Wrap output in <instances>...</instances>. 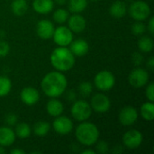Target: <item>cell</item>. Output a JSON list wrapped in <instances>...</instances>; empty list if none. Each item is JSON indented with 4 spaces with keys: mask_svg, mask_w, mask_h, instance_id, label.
I'll return each instance as SVG.
<instances>
[{
    "mask_svg": "<svg viewBox=\"0 0 154 154\" xmlns=\"http://www.w3.org/2000/svg\"><path fill=\"white\" fill-rule=\"evenodd\" d=\"M132 62L135 65V66H140L143 62V56L142 53L140 52H134L132 55Z\"/></svg>",
    "mask_w": 154,
    "mask_h": 154,
    "instance_id": "35",
    "label": "cell"
},
{
    "mask_svg": "<svg viewBox=\"0 0 154 154\" xmlns=\"http://www.w3.org/2000/svg\"><path fill=\"white\" fill-rule=\"evenodd\" d=\"M143 142V135L140 131L136 129L129 130L123 135V144L129 150H135L139 148Z\"/></svg>",
    "mask_w": 154,
    "mask_h": 154,
    "instance_id": "10",
    "label": "cell"
},
{
    "mask_svg": "<svg viewBox=\"0 0 154 154\" xmlns=\"http://www.w3.org/2000/svg\"><path fill=\"white\" fill-rule=\"evenodd\" d=\"M5 153V150L4 149L3 146H0V154H4Z\"/></svg>",
    "mask_w": 154,
    "mask_h": 154,
    "instance_id": "43",
    "label": "cell"
},
{
    "mask_svg": "<svg viewBox=\"0 0 154 154\" xmlns=\"http://www.w3.org/2000/svg\"><path fill=\"white\" fill-rule=\"evenodd\" d=\"M91 1H98V0H91Z\"/></svg>",
    "mask_w": 154,
    "mask_h": 154,
    "instance_id": "45",
    "label": "cell"
},
{
    "mask_svg": "<svg viewBox=\"0 0 154 154\" xmlns=\"http://www.w3.org/2000/svg\"><path fill=\"white\" fill-rule=\"evenodd\" d=\"M138 111L135 107L127 106L123 107L118 115V119L121 125L125 126H130L133 125L137 120H138Z\"/></svg>",
    "mask_w": 154,
    "mask_h": 154,
    "instance_id": "12",
    "label": "cell"
},
{
    "mask_svg": "<svg viewBox=\"0 0 154 154\" xmlns=\"http://www.w3.org/2000/svg\"><path fill=\"white\" fill-rule=\"evenodd\" d=\"M90 106L92 111H95L98 114H105L107 113L111 108V101L105 94L97 93L91 97Z\"/></svg>",
    "mask_w": 154,
    "mask_h": 154,
    "instance_id": "9",
    "label": "cell"
},
{
    "mask_svg": "<svg viewBox=\"0 0 154 154\" xmlns=\"http://www.w3.org/2000/svg\"><path fill=\"white\" fill-rule=\"evenodd\" d=\"M46 111L49 116L52 117H57L63 113L64 106L59 99L51 98L46 104Z\"/></svg>",
    "mask_w": 154,
    "mask_h": 154,
    "instance_id": "18",
    "label": "cell"
},
{
    "mask_svg": "<svg viewBox=\"0 0 154 154\" xmlns=\"http://www.w3.org/2000/svg\"><path fill=\"white\" fill-rule=\"evenodd\" d=\"M147 66L150 69L153 70L154 69V57H150L147 60Z\"/></svg>",
    "mask_w": 154,
    "mask_h": 154,
    "instance_id": "38",
    "label": "cell"
},
{
    "mask_svg": "<svg viewBox=\"0 0 154 154\" xmlns=\"http://www.w3.org/2000/svg\"><path fill=\"white\" fill-rule=\"evenodd\" d=\"M68 79L63 72L55 70L47 73L42 79L41 88L43 93L50 98L60 97L67 89Z\"/></svg>",
    "mask_w": 154,
    "mask_h": 154,
    "instance_id": "1",
    "label": "cell"
},
{
    "mask_svg": "<svg viewBox=\"0 0 154 154\" xmlns=\"http://www.w3.org/2000/svg\"><path fill=\"white\" fill-rule=\"evenodd\" d=\"M113 153L115 154H120L123 152V149H122V146L121 145H118V146H116L114 149H113Z\"/></svg>",
    "mask_w": 154,
    "mask_h": 154,
    "instance_id": "39",
    "label": "cell"
},
{
    "mask_svg": "<svg viewBox=\"0 0 154 154\" xmlns=\"http://www.w3.org/2000/svg\"><path fill=\"white\" fill-rule=\"evenodd\" d=\"M33 10L40 14H46L52 11L54 7L53 0H33Z\"/></svg>",
    "mask_w": 154,
    "mask_h": 154,
    "instance_id": "19",
    "label": "cell"
},
{
    "mask_svg": "<svg viewBox=\"0 0 154 154\" xmlns=\"http://www.w3.org/2000/svg\"><path fill=\"white\" fill-rule=\"evenodd\" d=\"M95 144H96V152L106 154L109 152V145L106 141H97Z\"/></svg>",
    "mask_w": 154,
    "mask_h": 154,
    "instance_id": "31",
    "label": "cell"
},
{
    "mask_svg": "<svg viewBox=\"0 0 154 154\" xmlns=\"http://www.w3.org/2000/svg\"><path fill=\"white\" fill-rule=\"evenodd\" d=\"M126 1H129V2H133L134 0H126Z\"/></svg>",
    "mask_w": 154,
    "mask_h": 154,
    "instance_id": "44",
    "label": "cell"
},
{
    "mask_svg": "<svg viewBox=\"0 0 154 154\" xmlns=\"http://www.w3.org/2000/svg\"><path fill=\"white\" fill-rule=\"evenodd\" d=\"M21 101L29 106H34L40 100V93L39 91L32 87H26L23 88L20 93Z\"/></svg>",
    "mask_w": 154,
    "mask_h": 154,
    "instance_id": "14",
    "label": "cell"
},
{
    "mask_svg": "<svg viewBox=\"0 0 154 154\" xmlns=\"http://www.w3.org/2000/svg\"><path fill=\"white\" fill-rule=\"evenodd\" d=\"M132 32L136 36H142L146 32V25L143 21H136L131 27Z\"/></svg>",
    "mask_w": 154,
    "mask_h": 154,
    "instance_id": "30",
    "label": "cell"
},
{
    "mask_svg": "<svg viewBox=\"0 0 154 154\" xmlns=\"http://www.w3.org/2000/svg\"><path fill=\"white\" fill-rule=\"evenodd\" d=\"M69 17V13L64 8H59L53 13V20L59 24H62L68 21Z\"/></svg>",
    "mask_w": 154,
    "mask_h": 154,
    "instance_id": "28",
    "label": "cell"
},
{
    "mask_svg": "<svg viewBox=\"0 0 154 154\" xmlns=\"http://www.w3.org/2000/svg\"><path fill=\"white\" fill-rule=\"evenodd\" d=\"M16 135L10 126L0 127V146L8 147L15 142Z\"/></svg>",
    "mask_w": 154,
    "mask_h": 154,
    "instance_id": "17",
    "label": "cell"
},
{
    "mask_svg": "<svg viewBox=\"0 0 154 154\" xmlns=\"http://www.w3.org/2000/svg\"><path fill=\"white\" fill-rule=\"evenodd\" d=\"M88 6V0H68L69 10L73 14H80Z\"/></svg>",
    "mask_w": 154,
    "mask_h": 154,
    "instance_id": "23",
    "label": "cell"
},
{
    "mask_svg": "<svg viewBox=\"0 0 154 154\" xmlns=\"http://www.w3.org/2000/svg\"><path fill=\"white\" fill-rule=\"evenodd\" d=\"M52 67L60 72L70 70L75 65V56L68 47L59 46L54 49L50 56Z\"/></svg>",
    "mask_w": 154,
    "mask_h": 154,
    "instance_id": "2",
    "label": "cell"
},
{
    "mask_svg": "<svg viewBox=\"0 0 154 154\" xmlns=\"http://www.w3.org/2000/svg\"><path fill=\"white\" fill-rule=\"evenodd\" d=\"M54 2L59 5H63L68 2V0H54Z\"/></svg>",
    "mask_w": 154,
    "mask_h": 154,
    "instance_id": "42",
    "label": "cell"
},
{
    "mask_svg": "<svg viewBox=\"0 0 154 154\" xmlns=\"http://www.w3.org/2000/svg\"><path fill=\"white\" fill-rule=\"evenodd\" d=\"M17 121H18V116L13 113L7 114L5 118V122L8 126H14L17 124Z\"/></svg>",
    "mask_w": 154,
    "mask_h": 154,
    "instance_id": "32",
    "label": "cell"
},
{
    "mask_svg": "<svg viewBox=\"0 0 154 154\" xmlns=\"http://www.w3.org/2000/svg\"><path fill=\"white\" fill-rule=\"evenodd\" d=\"M55 27L50 20L42 19L37 23L36 33L42 40H50L52 38Z\"/></svg>",
    "mask_w": 154,
    "mask_h": 154,
    "instance_id": "13",
    "label": "cell"
},
{
    "mask_svg": "<svg viewBox=\"0 0 154 154\" xmlns=\"http://www.w3.org/2000/svg\"><path fill=\"white\" fill-rule=\"evenodd\" d=\"M137 45L142 52H151L152 51L154 47L153 40L151 36L144 35L139 39Z\"/></svg>",
    "mask_w": 154,
    "mask_h": 154,
    "instance_id": "24",
    "label": "cell"
},
{
    "mask_svg": "<svg viewBox=\"0 0 154 154\" xmlns=\"http://www.w3.org/2000/svg\"><path fill=\"white\" fill-rule=\"evenodd\" d=\"M68 27L73 33H79L86 28L87 22L79 14H73L68 19Z\"/></svg>",
    "mask_w": 154,
    "mask_h": 154,
    "instance_id": "15",
    "label": "cell"
},
{
    "mask_svg": "<svg viewBox=\"0 0 154 154\" xmlns=\"http://www.w3.org/2000/svg\"><path fill=\"white\" fill-rule=\"evenodd\" d=\"M82 154H96V151L94 150H91V149H86L84 151L81 152Z\"/></svg>",
    "mask_w": 154,
    "mask_h": 154,
    "instance_id": "41",
    "label": "cell"
},
{
    "mask_svg": "<svg viewBox=\"0 0 154 154\" xmlns=\"http://www.w3.org/2000/svg\"><path fill=\"white\" fill-rule=\"evenodd\" d=\"M129 84L135 88H140L148 84L149 73L143 68H135L133 69L128 77Z\"/></svg>",
    "mask_w": 154,
    "mask_h": 154,
    "instance_id": "8",
    "label": "cell"
},
{
    "mask_svg": "<svg viewBox=\"0 0 154 154\" xmlns=\"http://www.w3.org/2000/svg\"><path fill=\"white\" fill-rule=\"evenodd\" d=\"M52 127H53V130L58 134L67 135L72 132L74 125L70 118L60 115L54 119L52 123Z\"/></svg>",
    "mask_w": 154,
    "mask_h": 154,
    "instance_id": "11",
    "label": "cell"
},
{
    "mask_svg": "<svg viewBox=\"0 0 154 154\" xmlns=\"http://www.w3.org/2000/svg\"><path fill=\"white\" fill-rule=\"evenodd\" d=\"M11 154H24L25 152L23 151V150H20V149H13L11 152H10Z\"/></svg>",
    "mask_w": 154,
    "mask_h": 154,
    "instance_id": "40",
    "label": "cell"
},
{
    "mask_svg": "<svg viewBox=\"0 0 154 154\" xmlns=\"http://www.w3.org/2000/svg\"><path fill=\"white\" fill-rule=\"evenodd\" d=\"M127 5L124 2V1H120V0H117V1H115L110 8H109V14L116 18V19H120V18H123L126 13H127Z\"/></svg>",
    "mask_w": 154,
    "mask_h": 154,
    "instance_id": "20",
    "label": "cell"
},
{
    "mask_svg": "<svg viewBox=\"0 0 154 154\" xmlns=\"http://www.w3.org/2000/svg\"><path fill=\"white\" fill-rule=\"evenodd\" d=\"M11 10L14 15L22 16L28 10V3L26 0H13L11 3Z\"/></svg>",
    "mask_w": 154,
    "mask_h": 154,
    "instance_id": "21",
    "label": "cell"
},
{
    "mask_svg": "<svg viewBox=\"0 0 154 154\" xmlns=\"http://www.w3.org/2000/svg\"><path fill=\"white\" fill-rule=\"evenodd\" d=\"M76 139L84 146H92L98 141L99 130L97 125L90 122H81L75 131Z\"/></svg>",
    "mask_w": 154,
    "mask_h": 154,
    "instance_id": "3",
    "label": "cell"
},
{
    "mask_svg": "<svg viewBox=\"0 0 154 154\" xmlns=\"http://www.w3.org/2000/svg\"><path fill=\"white\" fill-rule=\"evenodd\" d=\"M146 29L150 32V33L152 35L154 34V16H152L149 20V23H148V26L146 27Z\"/></svg>",
    "mask_w": 154,
    "mask_h": 154,
    "instance_id": "37",
    "label": "cell"
},
{
    "mask_svg": "<svg viewBox=\"0 0 154 154\" xmlns=\"http://www.w3.org/2000/svg\"><path fill=\"white\" fill-rule=\"evenodd\" d=\"M10 51L9 44L5 41H0V57H5Z\"/></svg>",
    "mask_w": 154,
    "mask_h": 154,
    "instance_id": "34",
    "label": "cell"
},
{
    "mask_svg": "<svg viewBox=\"0 0 154 154\" xmlns=\"http://www.w3.org/2000/svg\"><path fill=\"white\" fill-rule=\"evenodd\" d=\"M127 11L130 16L135 21H144L151 15L150 5L143 0L133 1Z\"/></svg>",
    "mask_w": 154,
    "mask_h": 154,
    "instance_id": "4",
    "label": "cell"
},
{
    "mask_svg": "<svg viewBox=\"0 0 154 154\" xmlns=\"http://www.w3.org/2000/svg\"><path fill=\"white\" fill-rule=\"evenodd\" d=\"M92 112L93 111L90 106V104L86 100L74 101L70 109L72 117L79 122L87 121L91 116Z\"/></svg>",
    "mask_w": 154,
    "mask_h": 154,
    "instance_id": "5",
    "label": "cell"
},
{
    "mask_svg": "<svg viewBox=\"0 0 154 154\" xmlns=\"http://www.w3.org/2000/svg\"><path fill=\"white\" fill-rule=\"evenodd\" d=\"M78 90L80 96L83 97H88L93 91V85L89 81H82L79 83Z\"/></svg>",
    "mask_w": 154,
    "mask_h": 154,
    "instance_id": "29",
    "label": "cell"
},
{
    "mask_svg": "<svg viewBox=\"0 0 154 154\" xmlns=\"http://www.w3.org/2000/svg\"><path fill=\"white\" fill-rule=\"evenodd\" d=\"M69 50L75 57H82L88 52L89 44L84 39L73 40L69 44Z\"/></svg>",
    "mask_w": 154,
    "mask_h": 154,
    "instance_id": "16",
    "label": "cell"
},
{
    "mask_svg": "<svg viewBox=\"0 0 154 154\" xmlns=\"http://www.w3.org/2000/svg\"><path fill=\"white\" fill-rule=\"evenodd\" d=\"M52 38L58 46L68 47L73 41V32L68 26L60 25L54 30Z\"/></svg>",
    "mask_w": 154,
    "mask_h": 154,
    "instance_id": "7",
    "label": "cell"
},
{
    "mask_svg": "<svg viewBox=\"0 0 154 154\" xmlns=\"http://www.w3.org/2000/svg\"><path fill=\"white\" fill-rule=\"evenodd\" d=\"M50 130H51V125L45 121H39L35 123L33 125V129H32L33 134L39 137H43L47 135Z\"/></svg>",
    "mask_w": 154,
    "mask_h": 154,
    "instance_id": "26",
    "label": "cell"
},
{
    "mask_svg": "<svg viewBox=\"0 0 154 154\" xmlns=\"http://www.w3.org/2000/svg\"><path fill=\"white\" fill-rule=\"evenodd\" d=\"M12 88L11 79L5 76H0V97L7 96Z\"/></svg>",
    "mask_w": 154,
    "mask_h": 154,
    "instance_id": "27",
    "label": "cell"
},
{
    "mask_svg": "<svg viewBox=\"0 0 154 154\" xmlns=\"http://www.w3.org/2000/svg\"><path fill=\"white\" fill-rule=\"evenodd\" d=\"M140 113L142 117L145 121H152L154 119V104L153 102L148 101L146 103H143L141 106Z\"/></svg>",
    "mask_w": 154,
    "mask_h": 154,
    "instance_id": "22",
    "label": "cell"
},
{
    "mask_svg": "<svg viewBox=\"0 0 154 154\" xmlns=\"http://www.w3.org/2000/svg\"><path fill=\"white\" fill-rule=\"evenodd\" d=\"M145 96L147 97V99L151 102L154 101V83L153 82H150L147 85V88L145 89Z\"/></svg>",
    "mask_w": 154,
    "mask_h": 154,
    "instance_id": "33",
    "label": "cell"
},
{
    "mask_svg": "<svg viewBox=\"0 0 154 154\" xmlns=\"http://www.w3.org/2000/svg\"><path fill=\"white\" fill-rule=\"evenodd\" d=\"M14 126V134L20 139H26L32 134V128L27 123H19L16 124Z\"/></svg>",
    "mask_w": 154,
    "mask_h": 154,
    "instance_id": "25",
    "label": "cell"
},
{
    "mask_svg": "<svg viewBox=\"0 0 154 154\" xmlns=\"http://www.w3.org/2000/svg\"><path fill=\"white\" fill-rule=\"evenodd\" d=\"M66 99L69 102H74L77 99V93L75 92V90L70 89L69 91H67L66 93Z\"/></svg>",
    "mask_w": 154,
    "mask_h": 154,
    "instance_id": "36",
    "label": "cell"
},
{
    "mask_svg": "<svg viewBox=\"0 0 154 154\" xmlns=\"http://www.w3.org/2000/svg\"><path fill=\"white\" fill-rule=\"evenodd\" d=\"M116 78L111 71H99L94 78V86L100 91H108L114 88Z\"/></svg>",
    "mask_w": 154,
    "mask_h": 154,
    "instance_id": "6",
    "label": "cell"
}]
</instances>
